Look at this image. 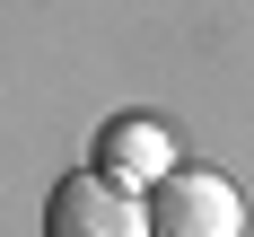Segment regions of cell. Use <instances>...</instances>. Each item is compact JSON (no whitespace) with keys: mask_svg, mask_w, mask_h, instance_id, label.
I'll return each mask as SVG.
<instances>
[{"mask_svg":"<svg viewBox=\"0 0 254 237\" xmlns=\"http://www.w3.org/2000/svg\"><path fill=\"white\" fill-rule=\"evenodd\" d=\"M167 167H184V158H176V132L158 123V114H114V123H97V176H114L123 193H149Z\"/></svg>","mask_w":254,"mask_h":237,"instance_id":"3957f363","label":"cell"},{"mask_svg":"<svg viewBox=\"0 0 254 237\" xmlns=\"http://www.w3.org/2000/svg\"><path fill=\"white\" fill-rule=\"evenodd\" d=\"M140 211H149V237H246V193L219 167H167L140 193Z\"/></svg>","mask_w":254,"mask_h":237,"instance_id":"6da1fadb","label":"cell"},{"mask_svg":"<svg viewBox=\"0 0 254 237\" xmlns=\"http://www.w3.org/2000/svg\"><path fill=\"white\" fill-rule=\"evenodd\" d=\"M44 237H149V211L114 176L70 167V176L53 184V202H44Z\"/></svg>","mask_w":254,"mask_h":237,"instance_id":"7a4b0ae2","label":"cell"}]
</instances>
